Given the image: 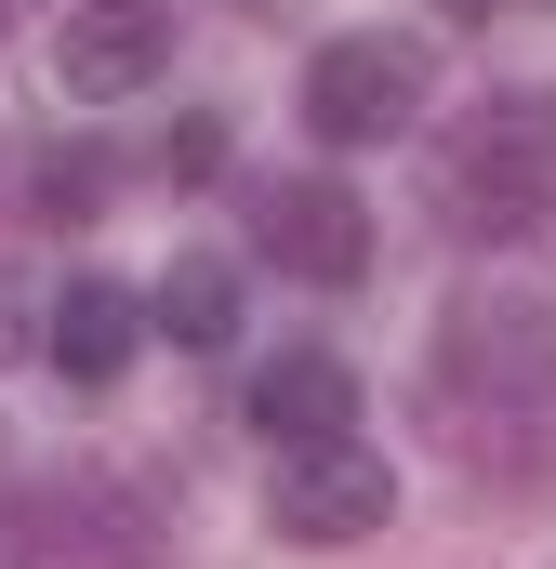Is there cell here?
Wrapping results in <instances>:
<instances>
[{"instance_id":"1","label":"cell","mask_w":556,"mask_h":569,"mask_svg":"<svg viewBox=\"0 0 556 569\" xmlns=\"http://www.w3.org/2000/svg\"><path fill=\"white\" fill-rule=\"evenodd\" d=\"M437 226L450 239H544L556 226V93H477L437 133Z\"/></svg>"},{"instance_id":"2","label":"cell","mask_w":556,"mask_h":569,"mask_svg":"<svg viewBox=\"0 0 556 569\" xmlns=\"http://www.w3.org/2000/svg\"><path fill=\"white\" fill-rule=\"evenodd\" d=\"M437 371L490 411H556V279H490L450 305Z\"/></svg>"},{"instance_id":"3","label":"cell","mask_w":556,"mask_h":569,"mask_svg":"<svg viewBox=\"0 0 556 569\" xmlns=\"http://www.w3.org/2000/svg\"><path fill=\"white\" fill-rule=\"evenodd\" d=\"M424 120V40L398 27H345L305 53V133L318 146H385Z\"/></svg>"},{"instance_id":"4","label":"cell","mask_w":556,"mask_h":569,"mask_svg":"<svg viewBox=\"0 0 556 569\" xmlns=\"http://www.w3.org/2000/svg\"><path fill=\"white\" fill-rule=\"evenodd\" d=\"M266 517L291 543H371L398 517V463L371 437H318V450H266Z\"/></svg>"},{"instance_id":"5","label":"cell","mask_w":556,"mask_h":569,"mask_svg":"<svg viewBox=\"0 0 556 569\" xmlns=\"http://www.w3.org/2000/svg\"><path fill=\"white\" fill-rule=\"evenodd\" d=\"M159 67H172V0H80L53 27V93H80V107H120Z\"/></svg>"},{"instance_id":"6","label":"cell","mask_w":556,"mask_h":569,"mask_svg":"<svg viewBox=\"0 0 556 569\" xmlns=\"http://www.w3.org/2000/svg\"><path fill=\"white\" fill-rule=\"evenodd\" d=\"M252 252H266L278 279L345 291L358 266H371V212H358L331 172H291V186H266V199H252Z\"/></svg>"},{"instance_id":"7","label":"cell","mask_w":556,"mask_h":569,"mask_svg":"<svg viewBox=\"0 0 556 569\" xmlns=\"http://www.w3.org/2000/svg\"><path fill=\"white\" fill-rule=\"evenodd\" d=\"M345 425H358V371H345V358L291 345V358L252 371V437H266V450H318V437H345Z\"/></svg>"},{"instance_id":"8","label":"cell","mask_w":556,"mask_h":569,"mask_svg":"<svg viewBox=\"0 0 556 569\" xmlns=\"http://www.w3.org/2000/svg\"><path fill=\"white\" fill-rule=\"evenodd\" d=\"M146 331H159V318H146L120 279H67L53 291V371H67V385H120Z\"/></svg>"},{"instance_id":"9","label":"cell","mask_w":556,"mask_h":569,"mask_svg":"<svg viewBox=\"0 0 556 569\" xmlns=\"http://www.w3.org/2000/svg\"><path fill=\"white\" fill-rule=\"evenodd\" d=\"M146 318H159V331H172V345H226V331H239V279H226V266H212V252H186V266H172V279L146 291Z\"/></svg>"},{"instance_id":"10","label":"cell","mask_w":556,"mask_h":569,"mask_svg":"<svg viewBox=\"0 0 556 569\" xmlns=\"http://www.w3.org/2000/svg\"><path fill=\"white\" fill-rule=\"evenodd\" d=\"M107 172H120L107 146H53V159H40L27 186H40V212H53V226H93V199H107Z\"/></svg>"},{"instance_id":"11","label":"cell","mask_w":556,"mask_h":569,"mask_svg":"<svg viewBox=\"0 0 556 569\" xmlns=\"http://www.w3.org/2000/svg\"><path fill=\"white\" fill-rule=\"evenodd\" d=\"M40 318H53V305H40V291H27L13 266H0V358H27V345H53Z\"/></svg>"},{"instance_id":"12","label":"cell","mask_w":556,"mask_h":569,"mask_svg":"<svg viewBox=\"0 0 556 569\" xmlns=\"http://www.w3.org/2000/svg\"><path fill=\"white\" fill-rule=\"evenodd\" d=\"M159 172H186V186H199V172H226V120H186V133H159Z\"/></svg>"},{"instance_id":"13","label":"cell","mask_w":556,"mask_h":569,"mask_svg":"<svg viewBox=\"0 0 556 569\" xmlns=\"http://www.w3.org/2000/svg\"><path fill=\"white\" fill-rule=\"evenodd\" d=\"M450 13H490V0H450Z\"/></svg>"}]
</instances>
